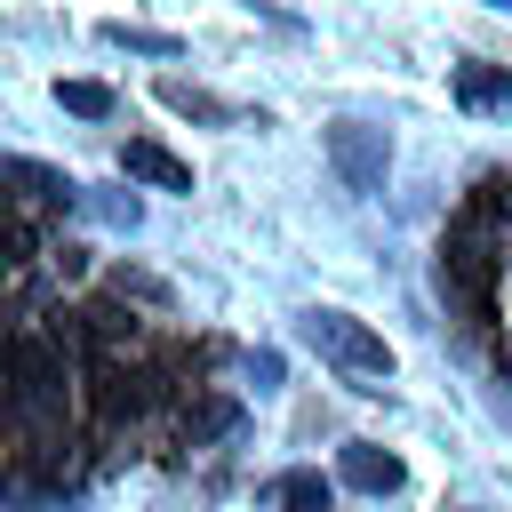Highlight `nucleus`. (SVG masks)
Returning a JSON list of instances; mask_svg holds the SVG:
<instances>
[{"mask_svg":"<svg viewBox=\"0 0 512 512\" xmlns=\"http://www.w3.org/2000/svg\"><path fill=\"white\" fill-rule=\"evenodd\" d=\"M104 40L112 48H136V56H176L184 48L176 32H152V24H104Z\"/></svg>","mask_w":512,"mask_h":512,"instance_id":"13","label":"nucleus"},{"mask_svg":"<svg viewBox=\"0 0 512 512\" xmlns=\"http://www.w3.org/2000/svg\"><path fill=\"white\" fill-rule=\"evenodd\" d=\"M88 384H96V416H136V408L152 400V392H144V376H136V368H120V360H96V376H88Z\"/></svg>","mask_w":512,"mask_h":512,"instance_id":"8","label":"nucleus"},{"mask_svg":"<svg viewBox=\"0 0 512 512\" xmlns=\"http://www.w3.org/2000/svg\"><path fill=\"white\" fill-rule=\"evenodd\" d=\"M192 432H232V400H208V408L192 416Z\"/></svg>","mask_w":512,"mask_h":512,"instance_id":"15","label":"nucleus"},{"mask_svg":"<svg viewBox=\"0 0 512 512\" xmlns=\"http://www.w3.org/2000/svg\"><path fill=\"white\" fill-rule=\"evenodd\" d=\"M56 104L72 120H112V88L104 80H56Z\"/></svg>","mask_w":512,"mask_h":512,"instance_id":"12","label":"nucleus"},{"mask_svg":"<svg viewBox=\"0 0 512 512\" xmlns=\"http://www.w3.org/2000/svg\"><path fill=\"white\" fill-rule=\"evenodd\" d=\"M0 184H16L32 208H72L80 200V184L64 168H48V160H0Z\"/></svg>","mask_w":512,"mask_h":512,"instance_id":"6","label":"nucleus"},{"mask_svg":"<svg viewBox=\"0 0 512 512\" xmlns=\"http://www.w3.org/2000/svg\"><path fill=\"white\" fill-rule=\"evenodd\" d=\"M120 168H128L136 184H160V192H192V168H184L168 144H152V136H128V144H120Z\"/></svg>","mask_w":512,"mask_h":512,"instance_id":"5","label":"nucleus"},{"mask_svg":"<svg viewBox=\"0 0 512 512\" xmlns=\"http://www.w3.org/2000/svg\"><path fill=\"white\" fill-rule=\"evenodd\" d=\"M512 272V232H480L464 216H448V240H440V296L464 304L472 328H496V288Z\"/></svg>","mask_w":512,"mask_h":512,"instance_id":"1","label":"nucleus"},{"mask_svg":"<svg viewBox=\"0 0 512 512\" xmlns=\"http://www.w3.org/2000/svg\"><path fill=\"white\" fill-rule=\"evenodd\" d=\"M328 160H336V176L352 184V192H384V136L376 128H360V120H336L328 128Z\"/></svg>","mask_w":512,"mask_h":512,"instance_id":"4","label":"nucleus"},{"mask_svg":"<svg viewBox=\"0 0 512 512\" xmlns=\"http://www.w3.org/2000/svg\"><path fill=\"white\" fill-rule=\"evenodd\" d=\"M160 104L168 112H184V120H208V128H224V120H240L224 96H208V88H192V80H160Z\"/></svg>","mask_w":512,"mask_h":512,"instance_id":"9","label":"nucleus"},{"mask_svg":"<svg viewBox=\"0 0 512 512\" xmlns=\"http://www.w3.org/2000/svg\"><path fill=\"white\" fill-rule=\"evenodd\" d=\"M264 496H272L280 512H328V480H320V472H280Z\"/></svg>","mask_w":512,"mask_h":512,"instance_id":"10","label":"nucleus"},{"mask_svg":"<svg viewBox=\"0 0 512 512\" xmlns=\"http://www.w3.org/2000/svg\"><path fill=\"white\" fill-rule=\"evenodd\" d=\"M296 336L320 352V360H336L344 376H392V344L368 328V320H352V312H336V304H312L304 320H296Z\"/></svg>","mask_w":512,"mask_h":512,"instance_id":"2","label":"nucleus"},{"mask_svg":"<svg viewBox=\"0 0 512 512\" xmlns=\"http://www.w3.org/2000/svg\"><path fill=\"white\" fill-rule=\"evenodd\" d=\"M0 264H32V224L16 208H0Z\"/></svg>","mask_w":512,"mask_h":512,"instance_id":"14","label":"nucleus"},{"mask_svg":"<svg viewBox=\"0 0 512 512\" xmlns=\"http://www.w3.org/2000/svg\"><path fill=\"white\" fill-rule=\"evenodd\" d=\"M456 96H464V104H512V72H496V64H456Z\"/></svg>","mask_w":512,"mask_h":512,"instance_id":"11","label":"nucleus"},{"mask_svg":"<svg viewBox=\"0 0 512 512\" xmlns=\"http://www.w3.org/2000/svg\"><path fill=\"white\" fill-rule=\"evenodd\" d=\"M336 472H344L360 496H392V488L408 480V472H400V456H392V448H376V440H352V448L336 456Z\"/></svg>","mask_w":512,"mask_h":512,"instance_id":"7","label":"nucleus"},{"mask_svg":"<svg viewBox=\"0 0 512 512\" xmlns=\"http://www.w3.org/2000/svg\"><path fill=\"white\" fill-rule=\"evenodd\" d=\"M0 376H8V392L32 416H56L64 408V344L56 336H8L0 344Z\"/></svg>","mask_w":512,"mask_h":512,"instance_id":"3","label":"nucleus"}]
</instances>
